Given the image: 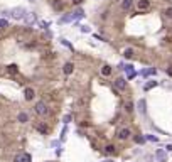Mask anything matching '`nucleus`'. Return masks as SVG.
<instances>
[{"label": "nucleus", "mask_w": 172, "mask_h": 162, "mask_svg": "<svg viewBox=\"0 0 172 162\" xmlns=\"http://www.w3.org/2000/svg\"><path fill=\"white\" fill-rule=\"evenodd\" d=\"M9 12H10V17L15 19V20H22L24 15L27 14L25 9H22V7H15V9H12V10H9Z\"/></svg>", "instance_id": "f257e3e1"}, {"label": "nucleus", "mask_w": 172, "mask_h": 162, "mask_svg": "<svg viewBox=\"0 0 172 162\" xmlns=\"http://www.w3.org/2000/svg\"><path fill=\"white\" fill-rule=\"evenodd\" d=\"M150 7H152L150 0H138V2H137V9H138V12H149Z\"/></svg>", "instance_id": "f03ea898"}, {"label": "nucleus", "mask_w": 172, "mask_h": 162, "mask_svg": "<svg viewBox=\"0 0 172 162\" xmlns=\"http://www.w3.org/2000/svg\"><path fill=\"white\" fill-rule=\"evenodd\" d=\"M130 135H132V132H130V128H127V127H122V128L116 132V137H118L120 140H127V139H130Z\"/></svg>", "instance_id": "7ed1b4c3"}, {"label": "nucleus", "mask_w": 172, "mask_h": 162, "mask_svg": "<svg viewBox=\"0 0 172 162\" xmlns=\"http://www.w3.org/2000/svg\"><path fill=\"white\" fill-rule=\"evenodd\" d=\"M36 113H37V115H41V117H46V115L49 113L47 105H46L44 101H39V103H36Z\"/></svg>", "instance_id": "20e7f679"}, {"label": "nucleus", "mask_w": 172, "mask_h": 162, "mask_svg": "<svg viewBox=\"0 0 172 162\" xmlns=\"http://www.w3.org/2000/svg\"><path fill=\"white\" fill-rule=\"evenodd\" d=\"M22 20H25V24H27V25H32V24H36V22H37V15H36L34 12H27V14L24 15Z\"/></svg>", "instance_id": "39448f33"}, {"label": "nucleus", "mask_w": 172, "mask_h": 162, "mask_svg": "<svg viewBox=\"0 0 172 162\" xmlns=\"http://www.w3.org/2000/svg\"><path fill=\"white\" fill-rule=\"evenodd\" d=\"M155 159L159 162H167V152H165V149H157L155 150Z\"/></svg>", "instance_id": "423d86ee"}, {"label": "nucleus", "mask_w": 172, "mask_h": 162, "mask_svg": "<svg viewBox=\"0 0 172 162\" xmlns=\"http://www.w3.org/2000/svg\"><path fill=\"white\" fill-rule=\"evenodd\" d=\"M115 86H116V90H120V91L127 90V79H125V78H118V79L115 81Z\"/></svg>", "instance_id": "0eeeda50"}, {"label": "nucleus", "mask_w": 172, "mask_h": 162, "mask_svg": "<svg viewBox=\"0 0 172 162\" xmlns=\"http://www.w3.org/2000/svg\"><path fill=\"white\" fill-rule=\"evenodd\" d=\"M14 162H31V154H17Z\"/></svg>", "instance_id": "6e6552de"}, {"label": "nucleus", "mask_w": 172, "mask_h": 162, "mask_svg": "<svg viewBox=\"0 0 172 162\" xmlns=\"http://www.w3.org/2000/svg\"><path fill=\"white\" fill-rule=\"evenodd\" d=\"M34 96H36V91L32 90V88H25V90H24V98H25L27 101L34 100Z\"/></svg>", "instance_id": "1a4fd4ad"}, {"label": "nucleus", "mask_w": 172, "mask_h": 162, "mask_svg": "<svg viewBox=\"0 0 172 162\" xmlns=\"http://www.w3.org/2000/svg\"><path fill=\"white\" fill-rule=\"evenodd\" d=\"M125 71H127V78H128V79H133L135 76H137V73L133 71V66H130V64L125 66Z\"/></svg>", "instance_id": "9d476101"}, {"label": "nucleus", "mask_w": 172, "mask_h": 162, "mask_svg": "<svg viewBox=\"0 0 172 162\" xmlns=\"http://www.w3.org/2000/svg\"><path fill=\"white\" fill-rule=\"evenodd\" d=\"M62 71H64V74H71V73L74 71V64L73 63H66L64 68H62Z\"/></svg>", "instance_id": "9b49d317"}, {"label": "nucleus", "mask_w": 172, "mask_h": 162, "mask_svg": "<svg viewBox=\"0 0 172 162\" xmlns=\"http://www.w3.org/2000/svg\"><path fill=\"white\" fill-rule=\"evenodd\" d=\"M69 15H71V19H73V20L81 19V17H83V10H81V9H78V10H74L73 14H69Z\"/></svg>", "instance_id": "f8f14e48"}, {"label": "nucleus", "mask_w": 172, "mask_h": 162, "mask_svg": "<svg viewBox=\"0 0 172 162\" xmlns=\"http://www.w3.org/2000/svg\"><path fill=\"white\" fill-rule=\"evenodd\" d=\"M101 74H103V76H110V74H112V66L105 64V66L101 68Z\"/></svg>", "instance_id": "ddd939ff"}, {"label": "nucleus", "mask_w": 172, "mask_h": 162, "mask_svg": "<svg viewBox=\"0 0 172 162\" xmlns=\"http://www.w3.org/2000/svg\"><path fill=\"white\" fill-rule=\"evenodd\" d=\"M7 71L10 73V74H17L19 68H17V64H10V66H7Z\"/></svg>", "instance_id": "4468645a"}, {"label": "nucleus", "mask_w": 172, "mask_h": 162, "mask_svg": "<svg viewBox=\"0 0 172 162\" xmlns=\"http://www.w3.org/2000/svg\"><path fill=\"white\" fill-rule=\"evenodd\" d=\"M115 145H112V144H108L106 147H105V154H108V155H112V154H115Z\"/></svg>", "instance_id": "2eb2a0df"}, {"label": "nucleus", "mask_w": 172, "mask_h": 162, "mask_svg": "<svg viewBox=\"0 0 172 162\" xmlns=\"http://www.w3.org/2000/svg\"><path fill=\"white\" fill-rule=\"evenodd\" d=\"M138 110H140L142 115H145V111H147V108H145V100H140V103H138Z\"/></svg>", "instance_id": "dca6fc26"}, {"label": "nucleus", "mask_w": 172, "mask_h": 162, "mask_svg": "<svg viewBox=\"0 0 172 162\" xmlns=\"http://www.w3.org/2000/svg\"><path fill=\"white\" fill-rule=\"evenodd\" d=\"M17 118H19L20 123H25V122L29 120V115H27V113H19V117H17Z\"/></svg>", "instance_id": "f3484780"}, {"label": "nucleus", "mask_w": 172, "mask_h": 162, "mask_svg": "<svg viewBox=\"0 0 172 162\" xmlns=\"http://www.w3.org/2000/svg\"><path fill=\"white\" fill-rule=\"evenodd\" d=\"M155 86H157V81H149V83L143 86V90L149 91V90H152V88H155Z\"/></svg>", "instance_id": "a211bd4d"}, {"label": "nucleus", "mask_w": 172, "mask_h": 162, "mask_svg": "<svg viewBox=\"0 0 172 162\" xmlns=\"http://www.w3.org/2000/svg\"><path fill=\"white\" fill-rule=\"evenodd\" d=\"M52 7H54V10H62V2H59V0H52Z\"/></svg>", "instance_id": "6ab92c4d"}, {"label": "nucleus", "mask_w": 172, "mask_h": 162, "mask_svg": "<svg viewBox=\"0 0 172 162\" xmlns=\"http://www.w3.org/2000/svg\"><path fill=\"white\" fill-rule=\"evenodd\" d=\"M130 7H132V0H123V2H122V9H123V10H128Z\"/></svg>", "instance_id": "aec40b11"}, {"label": "nucleus", "mask_w": 172, "mask_h": 162, "mask_svg": "<svg viewBox=\"0 0 172 162\" xmlns=\"http://www.w3.org/2000/svg\"><path fill=\"white\" fill-rule=\"evenodd\" d=\"M123 56H125V57H133V49H130V47L125 49V51H123Z\"/></svg>", "instance_id": "412c9836"}, {"label": "nucleus", "mask_w": 172, "mask_h": 162, "mask_svg": "<svg viewBox=\"0 0 172 162\" xmlns=\"http://www.w3.org/2000/svg\"><path fill=\"white\" fill-rule=\"evenodd\" d=\"M37 130L41 132V133H47V127L44 125V123H39V125H37Z\"/></svg>", "instance_id": "4be33fe9"}, {"label": "nucleus", "mask_w": 172, "mask_h": 162, "mask_svg": "<svg viewBox=\"0 0 172 162\" xmlns=\"http://www.w3.org/2000/svg\"><path fill=\"white\" fill-rule=\"evenodd\" d=\"M164 15L167 19H172V7H167V9L164 10Z\"/></svg>", "instance_id": "5701e85b"}, {"label": "nucleus", "mask_w": 172, "mask_h": 162, "mask_svg": "<svg viewBox=\"0 0 172 162\" xmlns=\"http://www.w3.org/2000/svg\"><path fill=\"white\" fill-rule=\"evenodd\" d=\"M69 20H73V19H71V15H64V17L59 19V24H64V22H69Z\"/></svg>", "instance_id": "b1692460"}, {"label": "nucleus", "mask_w": 172, "mask_h": 162, "mask_svg": "<svg viewBox=\"0 0 172 162\" xmlns=\"http://www.w3.org/2000/svg\"><path fill=\"white\" fill-rule=\"evenodd\" d=\"M125 110H127V111H132V110H133V103H132V101H127V103H125Z\"/></svg>", "instance_id": "393cba45"}, {"label": "nucleus", "mask_w": 172, "mask_h": 162, "mask_svg": "<svg viewBox=\"0 0 172 162\" xmlns=\"http://www.w3.org/2000/svg\"><path fill=\"white\" fill-rule=\"evenodd\" d=\"M61 42H62V44H64V46H66V47H69V49H71V51H74V49H73V46H71V44H69V42H68V41H66V39H61Z\"/></svg>", "instance_id": "a878e982"}, {"label": "nucleus", "mask_w": 172, "mask_h": 162, "mask_svg": "<svg viewBox=\"0 0 172 162\" xmlns=\"http://www.w3.org/2000/svg\"><path fill=\"white\" fill-rule=\"evenodd\" d=\"M135 142H137V144H143V142H145V137H140V135H138V137H135Z\"/></svg>", "instance_id": "bb28decb"}, {"label": "nucleus", "mask_w": 172, "mask_h": 162, "mask_svg": "<svg viewBox=\"0 0 172 162\" xmlns=\"http://www.w3.org/2000/svg\"><path fill=\"white\" fill-rule=\"evenodd\" d=\"M7 25H9V22L3 20V19H0V29H3V27H7Z\"/></svg>", "instance_id": "cd10ccee"}, {"label": "nucleus", "mask_w": 172, "mask_h": 162, "mask_svg": "<svg viewBox=\"0 0 172 162\" xmlns=\"http://www.w3.org/2000/svg\"><path fill=\"white\" fill-rule=\"evenodd\" d=\"M147 140H150V142H157L159 139H157L155 135H147Z\"/></svg>", "instance_id": "c85d7f7f"}, {"label": "nucleus", "mask_w": 172, "mask_h": 162, "mask_svg": "<svg viewBox=\"0 0 172 162\" xmlns=\"http://www.w3.org/2000/svg\"><path fill=\"white\" fill-rule=\"evenodd\" d=\"M41 27H42V29H47V27H49V22H41Z\"/></svg>", "instance_id": "c756f323"}, {"label": "nucleus", "mask_w": 172, "mask_h": 162, "mask_svg": "<svg viewBox=\"0 0 172 162\" xmlns=\"http://www.w3.org/2000/svg\"><path fill=\"white\" fill-rule=\"evenodd\" d=\"M81 32H90V27H88V25H83V27H81Z\"/></svg>", "instance_id": "7c9ffc66"}, {"label": "nucleus", "mask_w": 172, "mask_h": 162, "mask_svg": "<svg viewBox=\"0 0 172 162\" xmlns=\"http://www.w3.org/2000/svg\"><path fill=\"white\" fill-rule=\"evenodd\" d=\"M69 120H71V115H66L64 117V123H69Z\"/></svg>", "instance_id": "2f4dec72"}, {"label": "nucleus", "mask_w": 172, "mask_h": 162, "mask_svg": "<svg viewBox=\"0 0 172 162\" xmlns=\"http://www.w3.org/2000/svg\"><path fill=\"white\" fill-rule=\"evenodd\" d=\"M71 2H73L74 5H79V3H83V0H71Z\"/></svg>", "instance_id": "473e14b6"}, {"label": "nucleus", "mask_w": 172, "mask_h": 162, "mask_svg": "<svg viewBox=\"0 0 172 162\" xmlns=\"http://www.w3.org/2000/svg\"><path fill=\"white\" fill-rule=\"evenodd\" d=\"M171 150H172V145L169 144V145H167V147H165V152H171Z\"/></svg>", "instance_id": "72a5a7b5"}, {"label": "nucleus", "mask_w": 172, "mask_h": 162, "mask_svg": "<svg viewBox=\"0 0 172 162\" xmlns=\"http://www.w3.org/2000/svg\"><path fill=\"white\" fill-rule=\"evenodd\" d=\"M167 73H169V76H172V66H169V68H167Z\"/></svg>", "instance_id": "f704fd0d"}, {"label": "nucleus", "mask_w": 172, "mask_h": 162, "mask_svg": "<svg viewBox=\"0 0 172 162\" xmlns=\"http://www.w3.org/2000/svg\"><path fill=\"white\" fill-rule=\"evenodd\" d=\"M29 2H31V3H34V2H36V0H29Z\"/></svg>", "instance_id": "c9c22d12"}]
</instances>
